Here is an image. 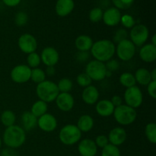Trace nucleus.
I'll use <instances>...</instances> for the list:
<instances>
[{"label": "nucleus", "mask_w": 156, "mask_h": 156, "mask_svg": "<svg viewBox=\"0 0 156 156\" xmlns=\"http://www.w3.org/2000/svg\"><path fill=\"white\" fill-rule=\"evenodd\" d=\"M114 7L119 10L128 9L132 6L135 0H111Z\"/></svg>", "instance_id": "4c0bfd02"}, {"label": "nucleus", "mask_w": 156, "mask_h": 156, "mask_svg": "<svg viewBox=\"0 0 156 156\" xmlns=\"http://www.w3.org/2000/svg\"><path fill=\"white\" fill-rule=\"evenodd\" d=\"M94 41L92 38L86 34H82L78 36L75 40V47L78 51L89 52L91 50Z\"/></svg>", "instance_id": "4be33fe9"}, {"label": "nucleus", "mask_w": 156, "mask_h": 156, "mask_svg": "<svg viewBox=\"0 0 156 156\" xmlns=\"http://www.w3.org/2000/svg\"><path fill=\"white\" fill-rule=\"evenodd\" d=\"M115 107L113 105L111 101L108 99L98 101L96 103L95 111L99 116L102 117H111L114 114Z\"/></svg>", "instance_id": "aec40b11"}, {"label": "nucleus", "mask_w": 156, "mask_h": 156, "mask_svg": "<svg viewBox=\"0 0 156 156\" xmlns=\"http://www.w3.org/2000/svg\"><path fill=\"white\" fill-rule=\"evenodd\" d=\"M99 91L94 85H89L83 89L82 93V101L85 102L86 105H94L98 101Z\"/></svg>", "instance_id": "a211bd4d"}, {"label": "nucleus", "mask_w": 156, "mask_h": 156, "mask_svg": "<svg viewBox=\"0 0 156 156\" xmlns=\"http://www.w3.org/2000/svg\"><path fill=\"white\" fill-rule=\"evenodd\" d=\"M139 55L143 62L147 63L155 62L156 59V46L152 44H144L140 48Z\"/></svg>", "instance_id": "6ab92c4d"}, {"label": "nucleus", "mask_w": 156, "mask_h": 156, "mask_svg": "<svg viewBox=\"0 0 156 156\" xmlns=\"http://www.w3.org/2000/svg\"><path fill=\"white\" fill-rule=\"evenodd\" d=\"M94 143H95L97 147L101 148V149H103V148L105 147L107 145L109 144V141H108V136L105 135L98 136L95 138V140H94Z\"/></svg>", "instance_id": "a19ab883"}, {"label": "nucleus", "mask_w": 156, "mask_h": 156, "mask_svg": "<svg viewBox=\"0 0 156 156\" xmlns=\"http://www.w3.org/2000/svg\"><path fill=\"white\" fill-rule=\"evenodd\" d=\"M78 151L81 156H95L98 152V147L91 139H83L79 142Z\"/></svg>", "instance_id": "2eb2a0df"}, {"label": "nucleus", "mask_w": 156, "mask_h": 156, "mask_svg": "<svg viewBox=\"0 0 156 156\" xmlns=\"http://www.w3.org/2000/svg\"><path fill=\"white\" fill-rule=\"evenodd\" d=\"M47 110H48V105L43 101L38 100L32 105L30 113L37 118H39L40 117L47 113Z\"/></svg>", "instance_id": "a878e982"}, {"label": "nucleus", "mask_w": 156, "mask_h": 156, "mask_svg": "<svg viewBox=\"0 0 156 156\" xmlns=\"http://www.w3.org/2000/svg\"><path fill=\"white\" fill-rule=\"evenodd\" d=\"M119 81H120V83L121 84L122 86L125 87L126 88H131V87L135 86L136 85V82L134 75L130 73H122L120 75Z\"/></svg>", "instance_id": "cd10ccee"}, {"label": "nucleus", "mask_w": 156, "mask_h": 156, "mask_svg": "<svg viewBox=\"0 0 156 156\" xmlns=\"http://www.w3.org/2000/svg\"><path fill=\"white\" fill-rule=\"evenodd\" d=\"M113 115L117 123L121 126H128L136 121L137 112L134 108L123 104L115 108Z\"/></svg>", "instance_id": "20e7f679"}, {"label": "nucleus", "mask_w": 156, "mask_h": 156, "mask_svg": "<svg viewBox=\"0 0 156 156\" xmlns=\"http://www.w3.org/2000/svg\"><path fill=\"white\" fill-rule=\"evenodd\" d=\"M28 21V15L24 12H19L15 15V23L17 26L22 27L24 26Z\"/></svg>", "instance_id": "58836bf2"}, {"label": "nucleus", "mask_w": 156, "mask_h": 156, "mask_svg": "<svg viewBox=\"0 0 156 156\" xmlns=\"http://www.w3.org/2000/svg\"><path fill=\"white\" fill-rule=\"evenodd\" d=\"M134 77L136 83L143 86H147L152 82L150 71L146 68L138 69L134 74Z\"/></svg>", "instance_id": "393cba45"}, {"label": "nucleus", "mask_w": 156, "mask_h": 156, "mask_svg": "<svg viewBox=\"0 0 156 156\" xmlns=\"http://www.w3.org/2000/svg\"><path fill=\"white\" fill-rule=\"evenodd\" d=\"M31 69L25 64H19L12 68L10 73V78L17 84L26 83L30 80Z\"/></svg>", "instance_id": "9d476101"}, {"label": "nucleus", "mask_w": 156, "mask_h": 156, "mask_svg": "<svg viewBox=\"0 0 156 156\" xmlns=\"http://www.w3.org/2000/svg\"><path fill=\"white\" fill-rule=\"evenodd\" d=\"M82 133L75 124L62 126L59 133V139L65 146H73L82 140Z\"/></svg>", "instance_id": "39448f33"}, {"label": "nucleus", "mask_w": 156, "mask_h": 156, "mask_svg": "<svg viewBox=\"0 0 156 156\" xmlns=\"http://www.w3.org/2000/svg\"><path fill=\"white\" fill-rule=\"evenodd\" d=\"M44 72H45L47 76H54L55 73H56V69H55L54 66H47L46 70Z\"/></svg>", "instance_id": "49530a36"}, {"label": "nucleus", "mask_w": 156, "mask_h": 156, "mask_svg": "<svg viewBox=\"0 0 156 156\" xmlns=\"http://www.w3.org/2000/svg\"><path fill=\"white\" fill-rule=\"evenodd\" d=\"M150 75L152 81H156V69H153L150 72Z\"/></svg>", "instance_id": "09e8293b"}, {"label": "nucleus", "mask_w": 156, "mask_h": 156, "mask_svg": "<svg viewBox=\"0 0 156 156\" xmlns=\"http://www.w3.org/2000/svg\"><path fill=\"white\" fill-rule=\"evenodd\" d=\"M56 85L59 93H69L73 88V82L69 78H62Z\"/></svg>", "instance_id": "7c9ffc66"}, {"label": "nucleus", "mask_w": 156, "mask_h": 156, "mask_svg": "<svg viewBox=\"0 0 156 156\" xmlns=\"http://www.w3.org/2000/svg\"><path fill=\"white\" fill-rule=\"evenodd\" d=\"M40 56L41 62L46 66H55L59 60V52L53 47H47L43 49Z\"/></svg>", "instance_id": "f8f14e48"}, {"label": "nucleus", "mask_w": 156, "mask_h": 156, "mask_svg": "<svg viewBox=\"0 0 156 156\" xmlns=\"http://www.w3.org/2000/svg\"><path fill=\"white\" fill-rule=\"evenodd\" d=\"M121 16L122 15L119 9L115 7H111L104 12L102 20L107 26L114 27L120 24Z\"/></svg>", "instance_id": "f3484780"}, {"label": "nucleus", "mask_w": 156, "mask_h": 156, "mask_svg": "<svg viewBox=\"0 0 156 156\" xmlns=\"http://www.w3.org/2000/svg\"><path fill=\"white\" fill-rule=\"evenodd\" d=\"M57 120L51 114L46 113L37 118V126L46 133L53 132L57 128Z\"/></svg>", "instance_id": "ddd939ff"}, {"label": "nucleus", "mask_w": 156, "mask_h": 156, "mask_svg": "<svg viewBox=\"0 0 156 156\" xmlns=\"http://www.w3.org/2000/svg\"><path fill=\"white\" fill-rule=\"evenodd\" d=\"M76 82L77 84L80 87L82 88H86V87L89 86L91 85V82L92 80L91 79V78L88 76L85 73H82L80 74H79L76 78Z\"/></svg>", "instance_id": "c9c22d12"}, {"label": "nucleus", "mask_w": 156, "mask_h": 156, "mask_svg": "<svg viewBox=\"0 0 156 156\" xmlns=\"http://www.w3.org/2000/svg\"><path fill=\"white\" fill-rule=\"evenodd\" d=\"M55 101L58 109L62 112H69L72 111L75 105V99L70 92L59 93Z\"/></svg>", "instance_id": "4468645a"}, {"label": "nucleus", "mask_w": 156, "mask_h": 156, "mask_svg": "<svg viewBox=\"0 0 156 156\" xmlns=\"http://www.w3.org/2000/svg\"><path fill=\"white\" fill-rule=\"evenodd\" d=\"M21 127L26 131H30L37 126V118L30 113L25 111L21 114Z\"/></svg>", "instance_id": "5701e85b"}, {"label": "nucleus", "mask_w": 156, "mask_h": 156, "mask_svg": "<svg viewBox=\"0 0 156 156\" xmlns=\"http://www.w3.org/2000/svg\"><path fill=\"white\" fill-rule=\"evenodd\" d=\"M105 67H106L107 70L109 72H111V73H114V72H116L117 70H118V69L120 68V62H118V60L114 59H111L110 60L107 61L106 62H105Z\"/></svg>", "instance_id": "ea45409f"}, {"label": "nucleus", "mask_w": 156, "mask_h": 156, "mask_svg": "<svg viewBox=\"0 0 156 156\" xmlns=\"http://www.w3.org/2000/svg\"><path fill=\"white\" fill-rule=\"evenodd\" d=\"M103 10L101 8L96 7L91 9L89 12L88 18L89 20L93 23H98L101 21L103 18Z\"/></svg>", "instance_id": "72a5a7b5"}, {"label": "nucleus", "mask_w": 156, "mask_h": 156, "mask_svg": "<svg viewBox=\"0 0 156 156\" xmlns=\"http://www.w3.org/2000/svg\"><path fill=\"white\" fill-rule=\"evenodd\" d=\"M120 23L123 25V27H125V29H131L136 25V20L132 15L126 14V15H122Z\"/></svg>", "instance_id": "f704fd0d"}, {"label": "nucleus", "mask_w": 156, "mask_h": 156, "mask_svg": "<svg viewBox=\"0 0 156 156\" xmlns=\"http://www.w3.org/2000/svg\"><path fill=\"white\" fill-rule=\"evenodd\" d=\"M101 149V156H121L119 147L110 143Z\"/></svg>", "instance_id": "473e14b6"}, {"label": "nucleus", "mask_w": 156, "mask_h": 156, "mask_svg": "<svg viewBox=\"0 0 156 156\" xmlns=\"http://www.w3.org/2000/svg\"><path fill=\"white\" fill-rule=\"evenodd\" d=\"M115 49V44L111 40H99L94 42L90 50V54H91L95 60L105 63L114 57Z\"/></svg>", "instance_id": "f257e3e1"}, {"label": "nucleus", "mask_w": 156, "mask_h": 156, "mask_svg": "<svg viewBox=\"0 0 156 156\" xmlns=\"http://www.w3.org/2000/svg\"><path fill=\"white\" fill-rule=\"evenodd\" d=\"M46 75L44 70L41 68L32 69L30 73V80L36 84H39L46 80Z\"/></svg>", "instance_id": "c85d7f7f"}, {"label": "nucleus", "mask_w": 156, "mask_h": 156, "mask_svg": "<svg viewBox=\"0 0 156 156\" xmlns=\"http://www.w3.org/2000/svg\"><path fill=\"white\" fill-rule=\"evenodd\" d=\"M147 92L152 98H156V81H152L147 85Z\"/></svg>", "instance_id": "37998d69"}, {"label": "nucleus", "mask_w": 156, "mask_h": 156, "mask_svg": "<svg viewBox=\"0 0 156 156\" xmlns=\"http://www.w3.org/2000/svg\"><path fill=\"white\" fill-rule=\"evenodd\" d=\"M2 140L7 148L18 149L25 143L26 132L21 126L15 124L5 128Z\"/></svg>", "instance_id": "f03ea898"}, {"label": "nucleus", "mask_w": 156, "mask_h": 156, "mask_svg": "<svg viewBox=\"0 0 156 156\" xmlns=\"http://www.w3.org/2000/svg\"><path fill=\"white\" fill-rule=\"evenodd\" d=\"M36 94L39 100L48 104L56 100L59 91L56 83L50 80H45L37 85Z\"/></svg>", "instance_id": "7ed1b4c3"}, {"label": "nucleus", "mask_w": 156, "mask_h": 156, "mask_svg": "<svg viewBox=\"0 0 156 156\" xmlns=\"http://www.w3.org/2000/svg\"><path fill=\"white\" fill-rule=\"evenodd\" d=\"M94 125V119L88 114H83L77 121V127L82 133H88L93 129Z\"/></svg>", "instance_id": "b1692460"}, {"label": "nucleus", "mask_w": 156, "mask_h": 156, "mask_svg": "<svg viewBox=\"0 0 156 156\" xmlns=\"http://www.w3.org/2000/svg\"><path fill=\"white\" fill-rule=\"evenodd\" d=\"M125 105L137 109L143 103V94L141 89L138 86L135 85L131 88H126L123 94Z\"/></svg>", "instance_id": "6e6552de"}, {"label": "nucleus", "mask_w": 156, "mask_h": 156, "mask_svg": "<svg viewBox=\"0 0 156 156\" xmlns=\"http://www.w3.org/2000/svg\"><path fill=\"white\" fill-rule=\"evenodd\" d=\"M2 138L0 137V149L2 147Z\"/></svg>", "instance_id": "3c124183"}, {"label": "nucleus", "mask_w": 156, "mask_h": 156, "mask_svg": "<svg viewBox=\"0 0 156 156\" xmlns=\"http://www.w3.org/2000/svg\"><path fill=\"white\" fill-rule=\"evenodd\" d=\"M136 51V47L131 42L130 40L126 39L118 43L116 46L115 53L122 61H129L134 57Z\"/></svg>", "instance_id": "1a4fd4ad"}, {"label": "nucleus", "mask_w": 156, "mask_h": 156, "mask_svg": "<svg viewBox=\"0 0 156 156\" xmlns=\"http://www.w3.org/2000/svg\"><path fill=\"white\" fill-rule=\"evenodd\" d=\"M0 120L3 126H5V127H9V126L15 125V121H16V116L12 111L6 110L2 113Z\"/></svg>", "instance_id": "bb28decb"}, {"label": "nucleus", "mask_w": 156, "mask_h": 156, "mask_svg": "<svg viewBox=\"0 0 156 156\" xmlns=\"http://www.w3.org/2000/svg\"><path fill=\"white\" fill-rule=\"evenodd\" d=\"M41 63V56L37 52L27 54V66H28L30 69L38 68Z\"/></svg>", "instance_id": "2f4dec72"}, {"label": "nucleus", "mask_w": 156, "mask_h": 156, "mask_svg": "<svg viewBox=\"0 0 156 156\" xmlns=\"http://www.w3.org/2000/svg\"><path fill=\"white\" fill-rule=\"evenodd\" d=\"M8 7H15L21 3V0H2Z\"/></svg>", "instance_id": "a18cd8bd"}, {"label": "nucleus", "mask_w": 156, "mask_h": 156, "mask_svg": "<svg viewBox=\"0 0 156 156\" xmlns=\"http://www.w3.org/2000/svg\"><path fill=\"white\" fill-rule=\"evenodd\" d=\"M90 57V53L89 52H85V51H78L76 53V60L79 62H85L89 59Z\"/></svg>", "instance_id": "79ce46f5"}, {"label": "nucleus", "mask_w": 156, "mask_h": 156, "mask_svg": "<svg viewBox=\"0 0 156 156\" xmlns=\"http://www.w3.org/2000/svg\"><path fill=\"white\" fill-rule=\"evenodd\" d=\"M130 41L136 47H140L144 45L148 41L149 37V28L143 24H136L131 28L129 32Z\"/></svg>", "instance_id": "0eeeda50"}, {"label": "nucleus", "mask_w": 156, "mask_h": 156, "mask_svg": "<svg viewBox=\"0 0 156 156\" xmlns=\"http://www.w3.org/2000/svg\"><path fill=\"white\" fill-rule=\"evenodd\" d=\"M108 141L109 143L119 147L126 142L127 138V133L123 127H114L111 129L108 134Z\"/></svg>", "instance_id": "dca6fc26"}, {"label": "nucleus", "mask_w": 156, "mask_h": 156, "mask_svg": "<svg viewBox=\"0 0 156 156\" xmlns=\"http://www.w3.org/2000/svg\"><path fill=\"white\" fill-rule=\"evenodd\" d=\"M18 46L20 50L26 54L36 52L37 49V41L32 34L25 33L21 34L18 40Z\"/></svg>", "instance_id": "9b49d317"}, {"label": "nucleus", "mask_w": 156, "mask_h": 156, "mask_svg": "<svg viewBox=\"0 0 156 156\" xmlns=\"http://www.w3.org/2000/svg\"><path fill=\"white\" fill-rule=\"evenodd\" d=\"M85 73L92 81L99 82L106 78L107 69L104 62L93 59L87 63Z\"/></svg>", "instance_id": "423d86ee"}, {"label": "nucleus", "mask_w": 156, "mask_h": 156, "mask_svg": "<svg viewBox=\"0 0 156 156\" xmlns=\"http://www.w3.org/2000/svg\"><path fill=\"white\" fill-rule=\"evenodd\" d=\"M1 156H16L15 153L14 152L13 149H10V148H7V149H4L2 152Z\"/></svg>", "instance_id": "de8ad7c7"}, {"label": "nucleus", "mask_w": 156, "mask_h": 156, "mask_svg": "<svg viewBox=\"0 0 156 156\" xmlns=\"http://www.w3.org/2000/svg\"><path fill=\"white\" fill-rule=\"evenodd\" d=\"M145 135L148 141L152 144L156 143V124L155 123H149L145 127Z\"/></svg>", "instance_id": "c756f323"}, {"label": "nucleus", "mask_w": 156, "mask_h": 156, "mask_svg": "<svg viewBox=\"0 0 156 156\" xmlns=\"http://www.w3.org/2000/svg\"><path fill=\"white\" fill-rule=\"evenodd\" d=\"M128 34L127 30L125 28H119L118 30H116L114 33V37H113V42L114 44H118V43L121 42V41H124V40L127 39L128 37Z\"/></svg>", "instance_id": "e433bc0d"}, {"label": "nucleus", "mask_w": 156, "mask_h": 156, "mask_svg": "<svg viewBox=\"0 0 156 156\" xmlns=\"http://www.w3.org/2000/svg\"><path fill=\"white\" fill-rule=\"evenodd\" d=\"M75 8L73 0H57L55 5V11L58 16L66 17L73 12Z\"/></svg>", "instance_id": "412c9836"}, {"label": "nucleus", "mask_w": 156, "mask_h": 156, "mask_svg": "<svg viewBox=\"0 0 156 156\" xmlns=\"http://www.w3.org/2000/svg\"><path fill=\"white\" fill-rule=\"evenodd\" d=\"M150 44H153V45L156 46V34H155L152 35V38H151V43Z\"/></svg>", "instance_id": "8fccbe9b"}, {"label": "nucleus", "mask_w": 156, "mask_h": 156, "mask_svg": "<svg viewBox=\"0 0 156 156\" xmlns=\"http://www.w3.org/2000/svg\"><path fill=\"white\" fill-rule=\"evenodd\" d=\"M110 101H111V102L115 108L123 105V99H122V98L120 95H117V94L114 95Z\"/></svg>", "instance_id": "c03bdc74"}]
</instances>
